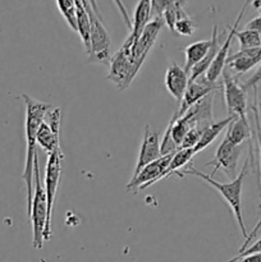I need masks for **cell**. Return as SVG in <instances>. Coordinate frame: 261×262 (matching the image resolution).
<instances>
[{
	"label": "cell",
	"mask_w": 261,
	"mask_h": 262,
	"mask_svg": "<svg viewBox=\"0 0 261 262\" xmlns=\"http://www.w3.org/2000/svg\"><path fill=\"white\" fill-rule=\"evenodd\" d=\"M31 223H32L33 247L36 250L42 248L44 234H45L46 222H48V199H46L45 187L40 178V169H38V159L36 156L35 165H33V194L32 202L28 209Z\"/></svg>",
	"instance_id": "cell-3"
},
{
	"label": "cell",
	"mask_w": 261,
	"mask_h": 262,
	"mask_svg": "<svg viewBox=\"0 0 261 262\" xmlns=\"http://www.w3.org/2000/svg\"><path fill=\"white\" fill-rule=\"evenodd\" d=\"M255 89V100L252 104V113H253V120H255V128H256V138H257V146H258V154H260V169H261V122L260 115H258V107H257V87Z\"/></svg>",
	"instance_id": "cell-28"
},
{
	"label": "cell",
	"mask_w": 261,
	"mask_h": 262,
	"mask_svg": "<svg viewBox=\"0 0 261 262\" xmlns=\"http://www.w3.org/2000/svg\"><path fill=\"white\" fill-rule=\"evenodd\" d=\"M235 37L240 41L241 49L255 48V46L261 45V36L260 32L253 30L245 28L243 31H235Z\"/></svg>",
	"instance_id": "cell-25"
},
{
	"label": "cell",
	"mask_w": 261,
	"mask_h": 262,
	"mask_svg": "<svg viewBox=\"0 0 261 262\" xmlns=\"http://www.w3.org/2000/svg\"><path fill=\"white\" fill-rule=\"evenodd\" d=\"M91 18V32H90V49L87 51L89 63L94 64H109L110 58V45L112 40L105 30L101 22V18L97 17L94 10H87Z\"/></svg>",
	"instance_id": "cell-6"
},
{
	"label": "cell",
	"mask_w": 261,
	"mask_h": 262,
	"mask_svg": "<svg viewBox=\"0 0 261 262\" xmlns=\"http://www.w3.org/2000/svg\"><path fill=\"white\" fill-rule=\"evenodd\" d=\"M64 155L60 150V146L56 147L55 150L51 151L48 156V163H46V171H45V192L46 199H48V222H46L45 234L44 239L50 241L51 237V216H53V207L54 201H55L56 192L58 187L60 184L61 178V165H63Z\"/></svg>",
	"instance_id": "cell-5"
},
{
	"label": "cell",
	"mask_w": 261,
	"mask_h": 262,
	"mask_svg": "<svg viewBox=\"0 0 261 262\" xmlns=\"http://www.w3.org/2000/svg\"><path fill=\"white\" fill-rule=\"evenodd\" d=\"M248 4H250V2L247 0V2L245 3V5H243L242 9H241L240 14H238L237 19H235V22L233 23V26H228V30H229V32H228L227 38H225L224 43H223V45L219 48V50H217L216 55H215L214 60L211 61V64H210V67H209V69L206 71V73L204 74L205 79H206L207 82H210V83H215V82H216V79L222 76L223 71H224L225 64H227L228 54H229V50H230V45H232V40H233V37L235 36V31L238 30V26H240L242 17L245 15Z\"/></svg>",
	"instance_id": "cell-10"
},
{
	"label": "cell",
	"mask_w": 261,
	"mask_h": 262,
	"mask_svg": "<svg viewBox=\"0 0 261 262\" xmlns=\"http://www.w3.org/2000/svg\"><path fill=\"white\" fill-rule=\"evenodd\" d=\"M233 119H234V115H229V117L225 118V119H223V120H220V122H216V123L212 122L211 124L207 125V127L204 129V132H202L199 142H197L196 146L193 147L194 154L205 150V148H206L210 143L214 142L215 138H216L217 136L223 132V130L227 129V127L229 125V123L232 122Z\"/></svg>",
	"instance_id": "cell-19"
},
{
	"label": "cell",
	"mask_w": 261,
	"mask_h": 262,
	"mask_svg": "<svg viewBox=\"0 0 261 262\" xmlns=\"http://www.w3.org/2000/svg\"><path fill=\"white\" fill-rule=\"evenodd\" d=\"M246 28L248 30H253V31H257V32H261V14L255 17L253 19H251L250 22L246 25Z\"/></svg>",
	"instance_id": "cell-33"
},
{
	"label": "cell",
	"mask_w": 261,
	"mask_h": 262,
	"mask_svg": "<svg viewBox=\"0 0 261 262\" xmlns=\"http://www.w3.org/2000/svg\"><path fill=\"white\" fill-rule=\"evenodd\" d=\"M58 9L66 22L73 31H77V4L76 0H56Z\"/></svg>",
	"instance_id": "cell-24"
},
{
	"label": "cell",
	"mask_w": 261,
	"mask_h": 262,
	"mask_svg": "<svg viewBox=\"0 0 261 262\" xmlns=\"http://www.w3.org/2000/svg\"><path fill=\"white\" fill-rule=\"evenodd\" d=\"M219 89L220 86H217L216 83H210V82H207L204 76L199 77L194 81H189L188 86H187L186 91L183 94V97L181 100V105L176 110L177 115L182 117L199 100H201L206 95L212 94L214 91H217Z\"/></svg>",
	"instance_id": "cell-14"
},
{
	"label": "cell",
	"mask_w": 261,
	"mask_h": 262,
	"mask_svg": "<svg viewBox=\"0 0 261 262\" xmlns=\"http://www.w3.org/2000/svg\"><path fill=\"white\" fill-rule=\"evenodd\" d=\"M211 48V38L210 40L196 41L193 43H189L184 48V55H186V64H184V71L189 73L192 68L196 66L199 61L204 59L209 49Z\"/></svg>",
	"instance_id": "cell-21"
},
{
	"label": "cell",
	"mask_w": 261,
	"mask_h": 262,
	"mask_svg": "<svg viewBox=\"0 0 261 262\" xmlns=\"http://www.w3.org/2000/svg\"><path fill=\"white\" fill-rule=\"evenodd\" d=\"M133 40L128 36L119 50L110 58L109 61V74L107 81L115 84L118 90L123 91L127 89L135 77L137 76V71L135 68V61L132 56Z\"/></svg>",
	"instance_id": "cell-4"
},
{
	"label": "cell",
	"mask_w": 261,
	"mask_h": 262,
	"mask_svg": "<svg viewBox=\"0 0 261 262\" xmlns=\"http://www.w3.org/2000/svg\"><path fill=\"white\" fill-rule=\"evenodd\" d=\"M163 25L164 20L161 19V18H154V19H151L150 22L147 23V26L145 27L143 32L141 33L140 38L133 43L132 56L137 73L141 69V67H142L143 61L147 58L150 50L153 49L154 43H155L156 38H158L159 33H160Z\"/></svg>",
	"instance_id": "cell-11"
},
{
	"label": "cell",
	"mask_w": 261,
	"mask_h": 262,
	"mask_svg": "<svg viewBox=\"0 0 261 262\" xmlns=\"http://www.w3.org/2000/svg\"><path fill=\"white\" fill-rule=\"evenodd\" d=\"M153 19L151 18V3L150 0H138L137 5L133 12L132 27H130V38L133 43L140 38L141 33L143 32L147 23Z\"/></svg>",
	"instance_id": "cell-17"
},
{
	"label": "cell",
	"mask_w": 261,
	"mask_h": 262,
	"mask_svg": "<svg viewBox=\"0 0 261 262\" xmlns=\"http://www.w3.org/2000/svg\"><path fill=\"white\" fill-rule=\"evenodd\" d=\"M223 91L224 102L229 115L247 119V90L241 86L237 77L224 68L223 71Z\"/></svg>",
	"instance_id": "cell-7"
},
{
	"label": "cell",
	"mask_w": 261,
	"mask_h": 262,
	"mask_svg": "<svg viewBox=\"0 0 261 262\" xmlns=\"http://www.w3.org/2000/svg\"><path fill=\"white\" fill-rule=\"evenodd\" d=\"M260 36H261V32H260Z\"/></svg>",
	"instance_id": "cell-39"
},
{
	"label": "cell",
	"mask_w": 261,
	"mask_h": 262,
	"mask_svg": "<svg viewBox=\"0 0 261 262\" xmlns=\"http://www.w3.org/2000/svg\"><path fill=\"white\" fill-rule=\"evenodd\" d=\"M255 252H261V237L256 241V243H253V245L250 246V247H246V250H243L242 252L238 253V256L233 257L232 261H238L242 256L250 255V253H255Z\"/></svg>",
	"instance_id": "cell-29"
},
{
	"label": "cell",
	"mask_w": 261,
	"mask_h": 262,
	"mask_svg": "<svg viewBox=\"0 0 261 262\" xmlns=\"http://www.w3.org/2000/svg\"><path fill=\"white\" fill-rule=\"evenodd\" d=\"M189 76L184 68L173 63L165 72V87L169 94L178 102H181L184 91L188 86Z\"/></svg>",
	"instance_id": "cell-16"
},
{
	"label": "cell",
	"mask_w": 261,
	"mask_h": 262,
	"mask_svg": "<svg viewBox=\"0 0 261 262\" xmlns=\"http://www.w3.org/2000/svg\"><path fill=\"white\" fill-rule=\"evenodd\" d=\"M252 5H253V8H255V9H257L258 13L261 14V0H253Z\"/></svg>",
	"instance_id": "cell-36"
},
{
	"label": "cell",
	"mask_w": 261,
	"mask_h": 262,
	"mask_svg": "<svg viewBox=\"0 0 261 262\" xmlns=\"http://www.w3.org/2000/svg\"><path fill=\"white\" fill-rule=\"evenodd\" d=\"M194 155H196V154H194L193 148H188V147L178 148V150L173 154L170 161H169V165L168 168H166L165 178H169V177L174 176V174H177L179 178H182L183 174L179 171V169L184 168V166H187V164L191 163L192 158H193Z\"/></svg>",
	"instance_id": "cell-22"
},
{
	"label": "cell",
	"mask_w": 261,
	"mask_h": 262,
	"mask_svg": "<svg viewBox=\"0 0 261 262\" xmlns=\"http://www.w3.org/2000/svg\"><path fill=\"white\" fill-rule=\"evenodd\" d=\"M173 31L181 36H192L194 33V31H196V25L188 17V14L184 10H182L179 13L178 18H177L176 23H174Z\"/></svg>",
	"instance_id": "cell-26"
},
{
	"label": "cell",
	"mask_w": 261,
	"mask_h": 262,
	"mask_svg": "<svg viewBox=\"0 0 261 262\" xmlns=\"http://www.w3.org/2000/svg\"><path fill=\"white\" fill-rule=\"evenodd\" d=\"M77 4V32L79 33L82 42H83L86 53L90 49V32H91V18L83 3L78 2Z\"/></svg>",
	"instance_id": "cell-23"
},
{
	"label": "cell",
	"mask_w": 261,
	"mask_h": 262,
	"mask_svg": "<svg viewBox=\"0 0 261 262\" xmlns=\"http://www.w3.org/2000/svg\"><path fill=\"white\" fill-rule=\"evenodd\" d=\"M248 165H250V158L245 161L242 169H241L240 173L237 174L234 179L229 182V183H220V182H216L212 179V177H210L209 174H205L202 171L197 170L194 168H188L184 169L183 176H193L197 177V178L202 179L204 182H206L209 186H211L212 188L216 192H219L220 196L224 199V201L229 205L230 210H232L233 215H234L235 220H237V224L240 227L241 234L242 237L247 238L248 233L247 229H246L245 222H243V215H242V184L243 179H245L246 174H247Z\"/></svg>",
	"instance_id": "cell-2"
},
{
	"label": "cell",
	"mask_w": 261,
	"mask_h": 262,
	"mask_svg": "<svg viewBox=\"0 0 261 262\" xmlns=\"http://www.w3.org/2000/svg\"><path fill=\"white\" fill-rule=\"evenodd\" d=\"M60 107L50 109L48 112L49 122L44 120L41 123L40 128L37 132V145L50 154L51 151L59 147V135H60Z\"/></svg>",
	"instance_id": "cell-12"
},
{
	"label": "cell",
	"mask_w": 261,
	"mask_h": 262,
	"mask_svg": "<svg viewBox=\"0 0 261 262\" xmlns=\"http://www.w3.org/2000/svg\"><path fill=\"white\" fill-rule=\"evenodd\" d=\"M22 97L26 105V163L22 179L25 181L26 189H27L28 210L31 206V202H32L33 194V165H35V159L37 156V151H36V148H37V132L51 106L45 102L37 101V100L32 99L26 94Z\"/></svg>",
	"instance_id": "cell-1"
},
{
	"label": "cell",
	"mask_w": 261,
	"mask_h": 262,
	"mask_svg": "<svg viewBox=\"0 0 261 262\" xmlns=\"http://www.w3.org/2000/svg\"><path fill=\"white\" fill-rule=\"evenodd\" d=\"M177 0H150L151 3V18H161L169 7L176 3Z\"/></svg>",
	"instance_id": "cell-27"
},
{
	"label": "cell",
	"mask_w": 261,
	"mask_h": 262,
	"mask_svg": "<svg viewBox=\"0 0 261 262\" xmlns=\"http://www.w3.org/2000/svg\"><path fill=\"white\" fill-rule=\"evenodd\" d=\"M113 2L115 3V5H117V8H118V9H119L120 15H122L123 20H124V23H125V25H127V27H128V28L132 27V22H130L129 14H128L127 8H125L124 3H123L122 0H113Z\"/></svg>",
	"instance_id": "cell-31"
},
{
	"label": "cell",
	"mask_w": 261,
	"mask_h": 262,
	"mask_svg": "<svg viewBox=\"0 0 261 262\" xmlns=\"http://www.w3.org/2000/svg\"><path fill=\"white\" fill-rule=\"evenodd\" d=\"M260 228H261V215H260V217H258L257 224L255 225V228H253V229H252V232H251L250 234L247 235V238H246V239H245V243H243L242 247L240 248V252H242V251L245 250L246 247H248V245H250V243H251V241H252L253 238H255L256 235H257V232H258V230H260Z\"/></svg>",
	"instance_id": "cell-32"
},
{
	"label": "cell",
	"mask_w": 261,
	"mask_h": 262,
	"mask_svg": "<svg viewBox=\"0 0 261 262\" xmlns=\"http://www.w3.org/2000/svg\"><path fill=\"white\" fill-rule=\"evenodd\" d=\"M174 152L166 154V155H161L160 158L156 160L151 161L147 165L143 166L138 174L130 178V182L127 184V191L133 192V193H138L142 189L147 188V187L153 186L156 182L161 181L165 178L166 168L169 165L171 156Z\"/></svg>",
	"instance_id": "cell-8"
},
{
	"label": "cell",
	"mask_w": 261,
	"mask_h": 262,
	"mask_svg": "<svg viewBox=\"0 0 261 262\" xmlns=\"http://www.w3.org/2000/svg\"><path fill=\"white\" fill-rule=\"evenodd\" d=\"M261 82V61H260V66H258V68L256 69L255 73L252 74V76L250 77V78L246 81V83L243 84V87H245L246 90L251 89V87H257V84Z\"/></svg>",
	"instance_id": "cell-30"
},
{
	"label": "cell",
	"mask_w": 261,
	"mask_h": 262,
	"mask_svg": "<svg viewBox=\"0 0 261 262\" xmlns=\"http://www.w3.org/2000/svg\"><path fill=\"white\" fill-rule=\"evenodd\" d=\"M178 2H179V3H182V4H184V3H186V2H189V0H178Z\"/></svg>",
	"instance_id": "cell-37"
},
{
	"label": "cell",
	"mask_w": 261,
	"mask_h": 262,
	"mask_svg": "<svg viewBox=\"0 0 261 262\" xmlns=\"http://www.w3.org/2000/svg\"><path fill=\"white\" fill-rule=\"evenodd\" d=\"M260 107H261V102H260Z\"/></svg>",
	"instance_id": "cell-38"
},
{
	"label": "cell",
	"mask_w": 261,
	"mask_h": 262,
	"mask_svg": "<svg viewBox=\"0 0 261 262\" xmlns=\"http://www.w3.org/2000/svg\"><path fill=\"white\" fill-rule=\"evenodd\" d=\"M238 261H246V262H261V252L250 253V255L242 256Z\"/></svg>",
	"instance_id": "cell-34"
},
{
	"label": "cell",
	"mask_w": 261,
	"mask_h": 262,
	"mask_svg": "<svg viewBox=\"0 0 261 262\" xmlns=\"http://www.w3.org/2000/svg\"><path fill=\"white\" fill-rule=\"evenodd\" d=\"M161 156V143H160V133L154 130L150 125H145V130H143V138L142 143H141L140 154H138L137 163H136L135 171L133 176L138 174V171L147 165L151 161L156 160Z\"/></svg>",
	"instance_id": "cell-13"
},
{
	"label": "cell",
	"mask_w": 261,
	"mask_h": 262,
	"mask_svg": "<svg viewBox=\"0 0 261 262\" xmlns=\"http://www.w3.org/2000/svg\"><path fill=\"white\" fill-rule=\"evenodd\" d=\"M89 3H90V5H91V8H92V10H94V13H95V14H96L97 17H100L99 9H97L96 0H89ZM100 18H101V17H100Z\"/></svg>",
	"instance_id": "cell-35"
},
{
	"label": "cell",
	"mask_w": 261,
	"mask_h": 262,
	"mask_svg": "<svg viewBox=\"0 0 261 262\" xmlns=\"http://www.w3.org/2000/svg\"><path fill=\"white\" fill-rule=\"evenodd\" d=\"M225 137L234 145H242L246 140L251 141L252 132H251L250 123L248 119L245 118L234 117V119L229 123L227 127V133Z\"/></svg>",
	"instance_id": "cell-18"
},
{
	"label": "cell",
	"mask_w": 261,
	"mask_h": 262,
	"mask_svg": "<svg viewBox=\"0 0 261 262\" xmlns=\"http://www.w3.org/2000/svg\"><path fill=\"white\" fill-rule=\"evenodd\" d=\"M241 152H242L241 145H234L224 136V138L215 151L214 159L206 164L207 166L214 168L212 173L209 176L214 177L217 171L222 170L230 181L234 179L237 177V163Z\"/></svg>",
	"instance_id": "cell-9"
},
{
	"label": "cell",
	"mask_w": 261,
	"mask_h": 262,
	"mask_svg": "<svg viewBox=\"0 0 261 262\" xmlns=\"http://www.w3.org/2000/svg\"><path fill=\"white\" fill-rule=\"evenodd\" d=\"M217 38H219V36H217V26L215 25L214 30H212V35H211V48L209 49V51H207L206 55L204 56V59H202L201 61H199V63H197L196 66L189 71L188 73L189 81H194L196 78H199V77L204 76V74L206 73L210 64H211V61L214 60L215 55H216L217 50H219L220 48Z\"/></svg>",
	"instance_id": "cell-20"
},
{
	"label": "cell",
	"mask_w": 261,
	"mask_h": 262,
	"mask_svg": "<svg viewBox=\"0 0 261 262\" xmlns=\"http://www.w3.org/2000/svg\"><path fill=\"white\" fill-rule=\"evenodd\" d=\"M261 61V45L255 48L241 49L238 53L228 56L227 59V71L232 73L234 77L245 74L250 71L252 67L257 66Z\"/></svg>",
	"instance_id": "cell-15"
}]
</instances>
